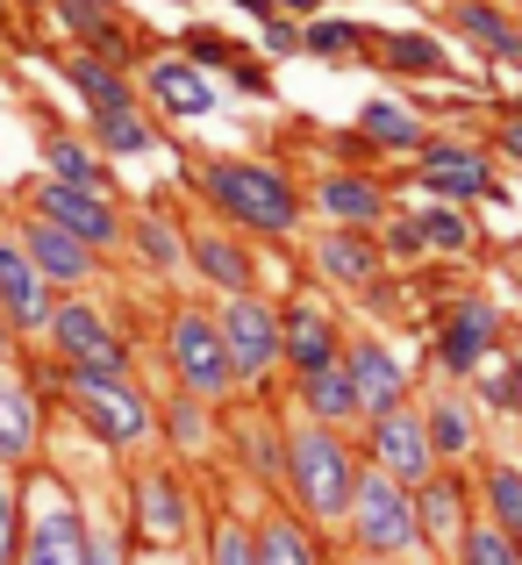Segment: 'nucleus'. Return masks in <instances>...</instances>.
<instances>
[{
    "label": "nucleus",
    "instance_id": "f257e3e1",
    "mask_svg": "<svg viewBox=\"0 0 522 565\" xmlns=\"http://www.w3.org/2000/svg\"><path fill=\"white\" fill-rule=\"evenodd\" d=\"M207 193H215L222 215H236L244 230H294V215H301V201H294V186L279 180L273 166H244V158H222V166H207Z\"/></svg>",
    "mask_w": 522,
    "mask_h": 565
},
{
    "label": "nucleus",
    "instance_id": "f03ea898",
    "mask_svg": "<svg viewBox=\"0 0 522 565\" xmlns=\"http://www.w3.org/2000/svg\"><path fill=\"white\" fill-rule=\"evenodd\" d=\"M287 480H294V501L308 515H351V494H358V472H351V451L330 437V429H301L287 444Z\"/></svg>",
    "mask_w": 522,
    "mask_h": 565
},
{
    "label": "nucleus",
    "instance_id": "7ed1b4c3",
    "mask_svg": "<svg viewBox=\"0 0 522 565\" xmlns=\"http://www.w3.org/2000/svg\"><path fill=\"white\" fill-rule=\"evenodd\" d=\"M72 401H79V415L94 423L100 444H143L151 437V401H143V386H129L122 373L79 365V373H72Z\"/></svg>",
    "mask_w": 522,
    "mask_h": 565
},
{
    "label": "nucleus",
    "instance_id": "20e7f679",
    "mask_svg": "<svg viewBox=\"0 0 522 565\" xmlns=\"http://www.w3.org/2000/svg\"><path fill=\"white\" fill-rule=\"evenodd\" d=\"M351 530H358V544H365L372 558H394V552H408V544L423 537V530H415V501L401 494L394 472H365V480H358Z\"/></svg>",
    "mask_w": 522,
    "mask_h": 565
},
{
    "label": "nucleus",
    "instance_id": "39448f33",
    "mask_svg": "<svg viewBox=\"0 0 522 565\" xmlns=\"http://www.w3.org/2000/svg\"><path fill=\"white\" fill-rule=\"evenodd\" d=\"M172 373H179V386H187L193 401L230 394L236 365H230V344H222V322H207V316H179L172 322Z\"/></svg>",
    "mask_w": 522,
    "mask_h": 565
},
{
    "label": "nucleus",
    "instance_id": "423d86ee",
    "mask_svg": "<svg viewBox=\"0 0 522 565\" xmlns=\"http://www.w3.org/2000/svg\"><path fill=\"white\" fill-rule=\"evenodd\" d=\"M372 458H380V472H394L401 487H408V480H429V458H437L429 423H423V415H408V408L372 415Z\"/></svg>",
    "mask_w": 522,
    "mask_h": 565
},
{
    "label": "nucleus",
    "instance_id": "0eeeda50",
    "mask_svg": "<svg viewBox=\"0 0 522 565\" xmlns=\"http://www.w3.org/2000/svg\"><path fill=\"white\" fill-rule=\"evenodd\" d=\"M222 344H230L236 380H258L265 365L279 359V316L265 301H251V294H236L230 316H222Z\"/></svg>",
    "mask_w": 522,
    "mask_h": 565
},
{
    "label": "nucleus",
    "instance_id": "6e6552de",
    "mask_svg": "<svg viewBox=\"0 0 522 565\" xmlns=\"http://www.w3.org/2000/svg\"><path fill=\"white\" fill-rule=\"evenodd\" d=\"M43 215H51L57 230H72L79 244H115V236H122V222H115V207L100 201V186L51 180V186H43Z\"/></svg>",
    "mask_w": 522,
    "mask_h": 565
},
{
    "label": "nucleus",
    "instance_id": "1a4fd4ad",
    "mask_svg": "<svg viewBox=\"0 0 522 565\" xmlns=\"http://www.w3.org/2000/svg\"><path fill=\"white\" fill-rule=\"evenodd\" d=\"M51 337L72 365H94V373H122V344L108 337V322L94 308H51Z\"/></svg>",
    "mask_w": 522,
    "mask_h": 565
},
{
    "label": "nucleus",
    "instance_id": "9d476101",
    "mask_svg": "<svg viewBox=\"0 0 522 565\" xmlns=\"http://www.w3.org/2000/svg\"><path fill=\"white\" fill-rule=\"evenodd\" d=\"M0 308H8V322H22V330L51 322V279H43L36 258L14 250V244H0Z\"/></svg>",
    "mask_w": 522,
    "mask_h": 565
},
{
    "label": "nucleus",
    "instance_id": "9b49d317",
    "mask_svg": "<svg viewBox=\"0 0 522 565\" xmlns=\"http://www.w3.org/2000/svg\"><path fill=\"white\" fill-rule=\"evenodd\" d=\"M423 186L444 193V201H472V193H494V172H487V158L466 151V143H429L423 151Z\"/></svg>",
    "mask_w": 522,
    "mask_h": 565
},
{
    "label": "nucleus",
    "instance_id": "f8f14e48",
    "mask_svg": "<svg viewBox=\"0 0 522 565\" xmlns=\"http://www.w3.org/2000/svg\"><path fill=\"white\" fill-rule=\"evenodd\" d=\"M351 386H358V408H372V415H386V408H401V394H408V380H401V365H394V351L386 344H351Z\"/></svg>",
    "mask_w": 522,
    "mask_h": 565
},
{
    "label": "nucleus",
    "instance_id": "ddd939ff",
    "mask_svg": "<svg viewBox=\"0 0 522 565\" xmlns=\"http://www.w3.org/2000/svg\"><path fill=\"white\" fill-rule=\"evenodd\" d=\"M279 351H287L301 373H316V365H337V322L322 316L316 301L287 308V316H279Z\"/></svg>",
    "mask_w": 522,
    "mask_h": 565
},
{
    "label": "nucleus",
    "instance_id": "4468645a",
    "mask_svg": "<svg viewBox=\"0 0 522 565\" xmlns=\"http://www.w3.org/2000/svg\"><path fill=\"white\" fill-rule=\"evenodd\" d=\"M487 344H494V308L487 301H458L451 316H444V337H437L444 365H451V373H472V365L487 359Z\"/></svg>",
    "mask_w": 522,
    "mask_h": 565
},
{
    "label": "nucleus",
    "instance_id": "2eb2a0df",
    "mask_svg": "<svg viewBox=\"0 0 522 565\" xmlns=\"http://www.w3.org/2000/svg\"><path fill=\"white\" fill-rule=\"evenodd\" d=\"M22 250L36 258V273H43V279H65V287L94 273V244H79L72 230H57L51 215H43V222H29V244H22Z\"/></svg>",
    "mask_w": 522,
    "mask_h": 565
},
{
    "label": "nucleus",
    "instance_id": "dca6fc26",
    "mask_svg": "<svg viewBox=\"0 0 522 565\" xmlns=\"http://www.w3.org/2000/svg\"><path fill=\"white\" fill-rule=\"evenodd\" d=\"M151 100L166 115H207L215 108V86L201 79L193 57H166V65H151Z\"/></svg>",
    "mask_w": 522,
    "mask_h": 565
},
{
    "label": "nucleus",
    "instance_id": "f3484780",
    "mask_svg": "<svg viewBox=\"0 0 522 565\" xmlns=\"http://www.w3.org/2000/svg\"><path fill=\"white\" fill-rule=\"evenodd\" d=\"M86 523L72 509H57V515H43L36 530H29V565H86Z\"/></svg>",
    "mask_w": 522,
    "mask_h": 565
},
{
    "label": "nucleus",
    "instance_id": "a211bd4d",
    "mask_svg": "<svg viewBox=\"0 0 522 565\" xmlns=\"http://www.w3.org/2000/svg\"><path fill=\"white\" fill-rule=\"evenodd\" d=\"M415 530H423L429 544H458L466 537V501H458L451 480H429L423 494H415Z\"/></svg>",
    "mask_w": 522,
    "mask_h": 565
},
{
    "label": "nucleus",
    "instance_id": "6ab92c4d",
    "mask_svg": "<svg viewBox=\"0 0 522 565\" xmlns=\"http://www.w3.org/2000/svg\"><path fill=\"white\" fill-rule=\"evenodd\" d=\"M301 401H308L316 423H344V415H358L351 365H316V373H301Z\"/></svg>",
    "mask_w": 522,
    "mask_h": 565
},
{
    "label": "nucleus",
    "instance_id": "aec40b11",
    "mask_svg": "<svg viewBox=\"0 0 522 565\" xmlns=\"http://www.w3.org/2000/svg\"><path fill=\"white\" fill-rule=\"evenodd\" d=\"M451 22L466 29L480 51H494V57H522V36H515V22L501 8H487V0H458L451 8Z\"/></svg>",
    "mask_w": 522,
    "mask_h": 565
},
{
    "label": "nucleus",
    "instance_id": "412c9836",
    "mask_svg": "<svg viewBox=\"0 0 522 565\" xmlns=\"http://www.w3.org/2000/svg\"><path fill=\"white\" fill-rule=\"evenodd\" d=\"M29 451H36V401H29V386L0 380V458H29Z\"/></svg>",
    "mask_w": 522,
    "mask_h": 565
},
{
    "label": "nucleus",
    "instance_id": "4be33fe9",
    "mask_svg": "<svg viewBox=\"0 0 522 565\" xmlns=\"http://www.w3.org/2000/svg\"><path fill=\"white\" fill-rule=\"evenodd\" d=\"M316 265H322L330 279H344V287H365V279L380 273V250H372L365 236H322Z\"/></svg>",
    "mask_w": 522,
    "mask_h": 565
},
{
    "label": "nucleus",
    "instance_id": "5701e85b",
    "mask_svg": "<svg viewBox=\"0 0 522 565\" xmlns=\"http://www.w3.org/2000/svg\"><path fill=\"white\" fill-rule=\"evenodd\" d=\"M322 215H337V222H380L386 215V193L372 186V180H322Z\"/></svg>",
    "mask_w": 522,
    "mask_h": 565
},
{
    "label": "nucleus",
    "instance_id": "b1692460",
    "mask_svg": "<svg viewBox=\"0 0 522 565\" xmlns=\"http://www.w3.org/2000/svg\"><path fill=\"white\" fill-rule=\"evenodd\" d=\"M137 523L151 530V537H179V530H187V509H179V487L166 480V472H151V480L137 487Z\"/></svg>",
    "mask_w": 522,
    "mask_h": 565
},
{
    "label": "nucleus",
    "instance_id": "393cba45",
    "mask_svg": "<svg viewBox=\"0 0 522 565\" xmlns=\"http://www.w3.org/2000/svg\"><path fill=\"white\" fill-rule=\"evenodd\" d=\"M193 265H201L222 294H244L251 287V258L236 244H222V236H193Z\"/></svg>",
    "mask_w": 522,
    "mask_h": 565
},
{
    "label": "nucleus",
    "instance_id": "a878e982",
    "mask_svg": "<svg viewBox=\"0 0 522 565\" xmlns=\"http://www.w3.org/2000/svg\"><path fill=\"white\" fill-rule=\"evenodd\" d=\"M358 129H365L372 143H394V151H423V122H415L408 108H394V100H372V108L358 115Z\"/></svg>",
    "mask_w": 522,
    "mask_h": 565
},
{
    "label": "nucleus",
    "instance_id": "bb28decb",
    "mask_svg": "<svg viewBox=\"0 0 522 565\" xmlns=\"http://www.w3.org/2000/svg\"><path fill=\"white\" fill-rule=\"evenodd\" d=\"M423 423H429V444H437V458H466V451H472V415L458 408L451 394H444V401H429V415H423Z\"/></svg>",
    "mask_w": 522,
    "mask_h": 565
},
{
    "label": "nucleus",
    "instance_id": "cd10ccee",
    "mask_svg": "<svg viewBox=\"0 0 522 565\" xmlns=\"http://www.w3.org/2000/svg\"><path fill=\"white\" fill-rule=\"evenodd\" d=\"M458 552H466V565H522V537H509V530L487 515V523H472L466 537H458Z\"/></svg>",
    "mask_w": 522,
    "mask_h": 565
},
{
    "label": "nucleus",
    "instance_id": "c85d7f7f",
    "mask_svg": "<svg viewBox=\"0 0 522 565\" xmlns=\"http://www.w3.org/2000/svg\"><path fill=\"white\" fill-rule=\"evenodd\" d=\"M72 86L94 100V115L100 108H129V86L108 72V57H72Z\"/></svg>",
    "mask_w": 522,
    "mask_h": 565
},
{
    "label": "nucleus",
    "instance_id": "c756f323",
    "mask_svg": "<svg viewBox=\"0 0 522 565\" xmlns=\"http://www.w3.org/2000/svg\"><path fill=\"white\" fill-rule=\"evenodd\" d=\"M258 565H316V544H308L301 523H265L258 530Z\"/></svg>",
    "mask_w": 522,
    "mask_h": 565
},
{
    "label": "nucleus",
    "instance_id": "7c9ffc66",
    "mask_svg": "<svg viewBox=\"0 0 522 565\" xmlns=\"http://www.w3.org/2000/svg\"><path fill=\"white\" fill-rule=\"evenodd\" d=\"M487 515H494L509 537H522V472L515 466H494V472H487Z\"/></svg>",
    "mask_w": 522,
    "mask_h": 565
},
{
    "label": "nucleus",
    "instance_id": "2f4dec72",
    "mask_svg": "<svg viewBox=\"0 0 522 565\" xmlns=\"http://www.w3.org/2000/svg\"><path fill=\"white\" fill-rule=\"evenodd\" d=\"M94 129H100V143H108V151H151V122H143L137 108H100Z\"/></svg>",
    "mask_w": 522,
    "mask_h": 565
},
{
    "label": "nucleus",
    "instance_id": "473e14b6",
    "mask_svg": "<svg viewBox=\"0 0 522 565\" xmlns=\"http://www.w3.org/2000/svg\"><path fill=\"white\" fill-rule=\"evenodd\" d=\"M386 65H401V72H444V43H429V36H386Z\"/></svg>",
    "mask_w": 522,
    "mask_h": 565
},
{
    "label": "nucleus",
    "instance_id": "72a5a7b5",
    "mask_svg": "<svg viewBox=\"0 0 522 565\" xmlns=\"http://www.w3.org/2000/svg\"><path fill=\"white\" fill-rule=\"evenodd\" d=\"M51 158H57V180H65V186H100V166L79 151V143L57 137V143H51Z\"/></svg>",
    "mask_w": 522,
    "mask_h": 565
},
{
    "label": "nucleus",
    "instance_id": "f704fd0d",
    "mask_svg": "<svg viewBox=\"0 0 522 565\" xmlns=\"http://www.w3.org/2000/svg\"><path fill=\"white\" fill-rule=\"evenodd\" d=\"M423 236H429L437 250H466V244H472L466 215H451V207H429V215H423Z\"/></svg>",
    "mask_w": 522,
    "mask_h": 565
},
{
    "label": "nucleus",
    "instance_id": "c9c22d12",
    "mask_svg": "<svg viewBox=\"0 0 522 565\" xmlns=\"http://www.w3.org/2000/svg\"><path fill=\"white\" fill-rule=\"evenodd\" d=\"M351 43H358V29H351V22H308L301 51H316V57H344Z\"/></svg>",
    "mask_w": 522,
    "mask_h": 565
},
{
    "label": "nucleus",
    "instance_id": "e433bc0d",
    "mask_svg": "<svg viewBox=\"0 0 522 565\" xmlns=\"http://www.w3.org/2000/svg\"><path fill=\"white\" fill-rule=\"evenodd\" d=\"M137 244H143V258H151V265H179V244H172V230H166L158 215H143Z\"/></svg>",
    "mask_w": 522,
    "mask_h": 565
},
{
    "label": "nucleus",
    "instance_id": "4c0bfd02",
    "mask_svg": "<svg viewBox=\"0 0 522 565\" xmlns=\"http://www.w3.org/2000/svg\"><path fill=\"white\" fill-rule=\"evenodd\" d=\"M215 565H258V537H251V530H222L215 537Z\"/></svg>",
    "mask_w": 522,
    "mask_h": 565
},
{
    "label": "nucleus",
    "instance_id": "58836bf2",
    "mask_svg": "<svg viewBox=\"0 0 522 565\" xmlns=\"http://www.w3.org/2000/svg\"><path fill=\"white\" fill-rule=\"evenodd\" d=\"M187 57H193V65H222L230 43H222V36H187Z\"/></svg>",
    "mask_w": 522,
    "mask_h": 565
},
{
    "label": "nucleus",
    "instance_id": "ea45409f",
    "mask_svg": "<svg viewBox=\"0 0 522 565\" xmlns=\"http://www.w3.org/2000/svg\"><path fill=\"white\" fill-rule=\"evenodd\" d=\"M65 14L79 29H100V22H108V0H65Z\"/></svg>",
    "mask_w": 522,
    "mask_h": 565
},
{
    "label": "nucleus",
    "instance_id": "a19ab883",
    "mask_svg": "<svg viewBox=\"0 0 522 565\" xmlns=\"http://www.w3.org/2000/svg\"><path fill=\"white\" fill-rule=\"evenodd\" d=\"M0 565H14V501L0 487Z\"/></svg>",
    "mask_w": 522,
    "mask_h": 565
},
{
    "label": "nucleus",
    "instance_id": "79ce46f5",
    "mask_svg": "<svg viewBox=\"0 0 522 565\" xmlns=\"http://www.w3.org/2000/svg\"><path fill=\"white\" fill-rule=\"evenodd\" d=\"M429 236H423V222H394V250H423Z\"/></svg>",
    "mask_w": 522,
    "mask_h": 565
},
{
    "label": "nucleus",
    "instance_id": "37998d69",
    "mask_svg": "<svg viewBox=\"0 0 522 565\" xmlns=\"http://www.w3.org/2000/svg\"><path fill=\"white\" fill-rule=\"evenodd\" d=\"M501 151L522 158V115H515V122H501Z\"/></svg>",
    "mask_w": 522,
    "mask_h": 565
},
{
    "label": "nucleus",
    "instance_id": "c03bdc74",
    "mask_svg": "<svg viewBox=\"0 0 522 565\" xmlns=\"http://www.w3.org/2000/svg\"><path fill=\"white\" fill-rule=\"evenodd\" d=\"M509 408H515V415H522V359H515V365H509Z\"/></svg>",
    "mask_w": 522,
    "mask_h": 565
},
{
    "label": "nucleus",
    "instance_id": "a18cd8bd",
    "mask_svg": "<svg viewBox=\"0 0 522 565\" xmlns=\"http://www.w3.org/2000/svg\"><path fill=\"white\" fill-rule=\"evenodd\" d=\"M236 8H244V14H258V22H265V14H273V0H236Z\"/></svg>",
    "mask_w": 522,
    "mask_h": 565
},
{
    "label": "nucleus",
    "instance_id": "49530a36",
    "mask_svg": "<svg viewBox=\"0 0 522 565\" xmlns=\"http://www.w3.org/2000/svg\"><path fill=\"white\" fill-rule=\"evenodd\" d=\"M279 8H294V14H308V8H316V0H279Z\"/></svg>",
    "mask_w": 522,
    "mask_h": 565
},
{
    "label": "nucleus",
    "instance_id": "de8ad7c7",
    "mask_svg": "<svg viewBox=\"0 0 522 565\" xmlns=\"http://www.w3.org/2000/svg\"><path fill=\"white\" fill-rule=\"evenodd\" d=\"M0 359H8V330H0Z\"/></svg>",
    "mask_w": 522,
    "mask_h": 565
},
{
    "label": "nucleus",
    "instance_id": "09e8293b",
    "mask_svg": "<svg viewBox=\"0 0 522 565\" xmlns=\"http://www.w3.org/2000/svg\"><path fill=\"white\" fill-rule=\"evenodd\" d=\"M143 565H158V558H143Z\"/></svg>",
    "mask_w": 522,
    "mask_h": 565
}]
</instances>
